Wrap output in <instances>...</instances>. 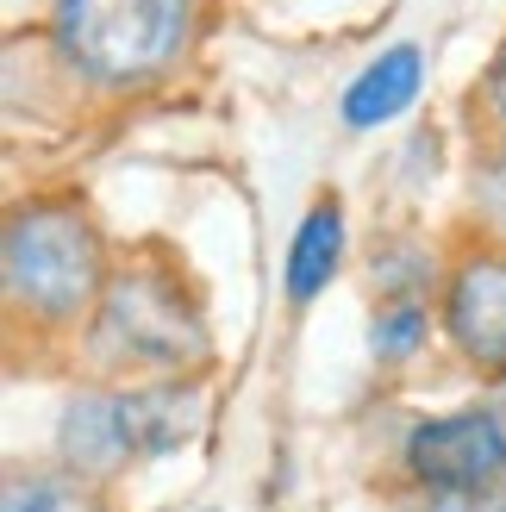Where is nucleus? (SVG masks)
<instances>
[{
    "instance_id": "f257e3e1",
    "label": "nucleus",
    "mask_w": 506,
    "mask_h": 512,
    "mask_svg": "<svg viewBox=\"0 0 506 512\" xmlns=\"http://www.w3.org/2000/svg\"><path fill=\"white\" fill-rule=\"evenodd\" d=\"M188 32V0H57L50 38L94 82H144Z\"/></svg>"
},
{
    "instance_id": "f03ea898",
    "label": "nucleus",
    "mask_w": 506,
    "mask_h": 512,
    "mask_svg": "<svg viewBox=\"0 0 506 512\" xmlns=\"http://www.w3.org/2000/svg\"><path fill=\"white\" fill-rule=\"evenodd\" d=\"M7 288L44 319L88 306L100 288V244L75 207H25L7 225Z\"/></svg>"
},
{
    "instance_id": "7ed1b4c3",
    "label": "nucleus",
    "mask_w": 506,
    "mask_h": 512,
    "mask_svg": "<svg viewBox=\"0 0 506 512\" xmlns=\"http://www.w3.org/2000/svg\"><path fill=\"white\" fill-rule=\"evenodd\" d=\"M100 331L119 344L144 356V363H194L200 356V319L194 306L169 288L157 275H125L107 288V313H100Z\"/></svg>"
},
{
    "instance_id": "20e7f679",
    "label": "nucleus",
    "mask_w": 506,
    "mask_h": 512,
    "mask_svg": "<svg viewBox=\"0 0 506 512\" xmlns=\"http://www.w3.org/2000/svg\"><path fill=\"white\" fill-rule=\"evenodd\" d=\"M407 463L425 488H488V481L506 469V431L488 413H457V419H432L413 431Z\"/></svg>"
},
{
    "instance_id": "39448f33",
    "label": "nucleus",
    "mask_w": 506,
    "mask_h": 512,
    "mask_svg": "<svg viewBox=\"0 0 506 512\" xmlns=\"http://www.w3.org/2000/svg\"><path fill=\"white\" fill-rule=\"evenodd\" d=\"M444 325L469 363L482 369L506 363V256H475V263L450 275Z\"/></svg>"
},
{
    "instance_id": "423d86ee",
    "label": "nucleus",
    "mask_w": 506,
    "mask_h": 512,
    "mask_svg": "<svg viewBox=\"0 0 506 512\" xmlns=\"http://www.w3.org/2000/svg\"><path fill=\"white\" fill-rule=\"evenodd\" d=\"M425 88V50L419 44H388L382 57H369L363 75H350V88L338 100V113L350 132H375V125L400 119Z\"/></svg>"
},
{
    "instance_id": "0eeeda50",
    "label": "nucleus",
    "mask_w": 506,
    "mask_h": 512,
    "mask_svg": "<svg viewBox=\"0 0 506 512\" xmlns=\"http://www.w3.org/2000/svg\"><path fill=\"white\" fill-rule=\"evenodd\" d=\"M200 419H207V400L194 388H138L119 394V425L132 456H175L182 444H194Z\"/></svg>"
},
{
    "instance_id": "6e6552de",
    "label": "nucleus",
    "mask_w": 506,
    "mask_h": 512,
    "mask_svg": "<svg viewBox=\"0 0 506 512\" xmlns=\"http://www.w3.org/2000/svg\"><path fill=\"white\" fill-rule=\"evenodd\" d=\"M63 456H69L82 475L119 469V456H132V444H125V425H119V400H100V394L69 400V413H63Z\"/></svg>"
},
{
    "instance_id": "1a4fd4ad",
    "label": "nucleus",
    "mask_w": 506,
    "mask_h": 512,
    "mask_svg": "<svg viewBox=\"0 0 506 512\" xmlns=\"http://www.w3.org/2000/svg\"><path fill=\"white\" fill-rule=\"evenodd\" d=\"M338 256H344V213H338V200H319V207L300 219L294 244H288V294L313 300L325 281H332Z\"/></svg>"
},
{
    "instance_id": "9d476101",
    "label": "nucleus",
    "mask_w": 506,
    "mask_h": 512,
    "mask_svg": "<svg viewBox=\"0 0 506 512\" xmlns=\"http://www.w3.org/2000/svg\"><path fill=\"white\" fill-rule=\"evenodd\" d=\"M7 512H100V500L69 488V481H32V488H19L7 500Z\"/></svg>"
},
{
    "instance_id": "9b49d317",
    "label": "nucleus",
    "mask_w": 506,
    "mask_h": 512,
    "mask_svg": "<svg viewBox=\"0 0 506 512\" xmlns=\"http://www.w3.org/2000/svg\"><path fill=\"white\" fill-rule=\"evenodd\" d=\"M419 338H425V313L419 306H388L382 319H375V356H413L419 350Z\"/></svg>"
},
{
    "instance_id": "f8f14e48",
    "label": "nucleus",
    "mask_w": 506,
    "mask_h": 512,
    "mask_svg": "<svg viewBox=\"0 0 506 512\" xmlns=\"http://www.w3.org/2000/svg\"><path fill=\"white\" fill-rule=\"evenodd\" d=\"M475 194H482V207L506 225V157H488L482 175H475Z\"/></svg>"
},
{
    "instance_id": "ddd939ff",
    "label": "nucleus",
    "mask_w": 506,
    "mask_h": 512,
    "mask_svg": "<svg viewBox=\"0 0 506 512\" xmlns=\"http://www.w3.org/2000/svg\"><path fill=\"white\" fill-rule=\"evenodd\" d=\"M432 512H506V494H482V488H450Z\"/></svg>"
},
{
    "instance_id": "4468645a",
    "label": "nucleus",
    "mask_w": 506,
    "mask_h": 512,
    "mask_svg": "<svg viewBox=\"0 0 506 512\" xmlns=\"http://www.w3.org/2000/svg\"><path fill=\"white\" fill-rule=\"evenodd\" d=\"M488 107L506 119V50L494 57V69H488Z\"/></svg>"
}]
</instances>
